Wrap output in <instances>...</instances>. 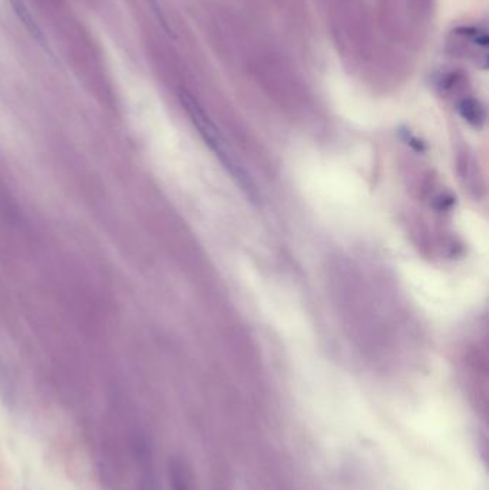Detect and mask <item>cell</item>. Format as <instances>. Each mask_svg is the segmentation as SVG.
Here are the masks:
<instances>
[{
	"label": "cell",
	"mask_w": 489,
	"mask_h": 490,
	"mask_svg": "<svg viewBox=\"0 0 489 490\" xmlns=\"http://www.w3.org/2000/svg\"><path fill=\"white\" fill-rule=\"evenodd\" d=\"M181 101H182V105L187 109L191 121L194 122L195 128L199 129L200 135L204 138L207 145L211 148V151L221 161L224 168H227V171L233 175V178L239 182V185L247 192L248 197L253 198V201H255L257 200V189H255L251 178L248 177L246 168L239 162L236 155L232 152V149L227 147V144H225L221 132L218 130V128L215 126V123L210 119V116L206 114V111L200 107V104L195 101L189 93L184 92L181 95Z\"/></svg>",
	"instance_id": "cell-1"
},
{
	"label": "cell",
	"mask_w": 489,
	"mask_h": 490,
	"mask_svg": "<svg viewBox=\"0 0 489 490\" xmlns=\"http://www.w3.org/2000/svg\"><path fill=\"white\" fill-rule=\"evenodd\" d=\"M0 391H2V395L4 397L8 400L9 399V393H11V387H9V383H8V377L5 374V370L2 369V366H0Z\"/></svg>",
	"instance_id": "cell-2"
}]
</instances>
